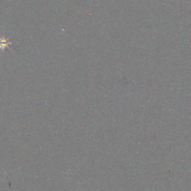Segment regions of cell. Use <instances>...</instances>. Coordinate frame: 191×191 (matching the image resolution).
<instances>
[{"label":"cell","mask_w":191,"mask_h":191,"mask_svg":"<svg viewBox=\"0 0 191 191\" xmlns=\"http://www.w3.org/2000/svg\"><path fill=\"white\" fill-rule=\"evenodd\" d=\"M10 45V43L9 42L8 38H5V37L0 38V49L2 50L5 49V48H8V47Z\"/></svg>","instance_id":"6da1fadb"}]
</instances>
